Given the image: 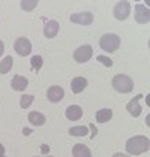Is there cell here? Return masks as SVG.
<instances>
[{
  "mask_svg": "<svg viewBox=\"0 0 150 157\" xmlns=\"http://www.w3.org/2000/svg\"><path fill=\"white\" fill-rule=\"evenodd\" d=\"M150 148V141L146 136H134L131 139H128L126 142V151L131 156H138L143 154L146 151H149Z\"/></svg>",
  "mask_w": 150,
  "mask_h": 157,
  "instance_id": "cell-1",
  "label": "cell"
},
{
  "mask_svg": "<svg viewBox=\"0 0 150 157\" xmlns=\"http://www.w3.org/2000/svg\"><path fill=\"white\" fill-rule=\"evenodd\" d=\"M112 87L116 91L122 93V94H126V93H131L132 88H134V81L128 76V75H116L112 78Z\"/></svg>",
  "mask_w": 150,
  "mask_h": 157,
  "instance_id": "cell-2",
  "label": "cell"
},
{
  "mask_svg": "<svg viewBox=\"0 0 150 157\" xmlns=\"http://www.w3.org/2000/svg\"><path fill=\"white\" fill-rule=\"evenodd\" d=\"M101 48L107 52H114L116 49L120 47V37L114 33H107L101 37Z\"/></svg>",
  "mask_w": 150,
  "mask_h": 157,
  "instance_id": "cell-3",
  "label": "cell"
},
{
  "mask_svg": "<svg viewBox=\"0 0 150 157\" xmlns=\"http://www.w3.org/2000/svg\"><path fill=\"white\" fill-rule=\"evenodd\" d=\"M129 13H131V3L129 2H119L114 6V17L119 21L126 20L129 17Z\"/></svg>",
  "mask_w": 150,
  "mask_h": 157,
  "instance_id": "cell-4",
  "label": "cell"
},
{
  "mask_svg": "<svg viewBox=\"0 0 150 157\" xmlns=\"http://www.w3.org/2000/svg\"><path fill=\"white\" fill-rule=\"evenodd\" d=\"M92 56H93V48L90 45H83L78 49H75L74 52V59L78 63H86L92 59Z\"/></svg>",
  "mask_w": 150,
  "mask_h": 157,
  "instance_id": "cell-5",
  "label": "cell"
},
{
  "mask_svg": "<svg viewBox=\"0 0 150 157\" xmlns=\"http://www.w3.org/2000/svg\"><path fill=\"white\" fill-rule=\"evenodd\" d=\"M14 48L17 51V54L26 57V56H29V54L32 52V44H30V40L26 39V37H18V39L15 40V44H14Z\"/></svg>",
  "mask_w": 150,
  "mask_h": 157,
  "instance_id": "cell-6",
  "label": "cell"
},
{
  "mask_svg": "<svg viewBox=\"0 0 150 157\" xmlns=\"http://www.w3.org/2000/svg\"><path fill=\"white\" fill-rule=\"evenodd\" d=\"M135 21L140 24H147L150 21V11L144 5H137L135 6Z\"/></svg>",
  "mask_w": 150,
  "mask_h": 157,
  "instance_id": "cell-7",
  "label": "cell"
},
{
  "mask_svg": "<svg viewBox=\"0 0 150 157\" xmlns=\"http://www.w3.org/2000/svg\"><path fill=\"white\" fill-rule=\"evenodd\" d=\"M47 97L48 100L53 103H57V102H62V99L65 97V90H63L60 85H53L48 88L47 91Z\"/></svg>",
  "mask_w": 150,
  "mask_h": 157,
  "instance_id": "cell-8",
  "label": "cell"
},
{
  "mask_svg": "<svg viewBox=\"0 0 150 157\" xmlns=\"http://www.w3.org/2000/svg\"><path fill=\"white\" fill-rule=\"evenodd\" d=\"M143 97H144L143 94H137V96L134 97V99H132V100H131V102H129V103L126 105V109H128V112H129V114H131L132 117H135V118L141 115V109H143V108L140 106V103H138V102H140V100H141Z\"/></svg>",
  "mask_w": 150,
  "mask_h": 157,
  "instance_id": "cell-9",
  "label": "cell"
},
{
  "mask_svg": "<svg viewBox=\"0 0 150 157\" xmlns=\"http://www.w3.org/2000/svg\"><path fill=\"white\" fill-rule=\"evenodd\" d=\"M71 21L77 23V24H81V25H89V24H92V21H93V15L90 12L72 13L71 15Z\"/></svg>",
  "mask_w": 150,
  "mask_h": 157,
  "instance_id": "cell-10",
  "label": "cell"
},
{
  "mask_svg": "<svg viewBox=\"0 0 150 157\" xmlns=\"http://www.w3.org/2000/svg\"><path fill=\"white\" fill-rule=\"evenodd\" d=\"M65 115H66L68 120L77 121V120H80V118L83 117V109H81V106H78V105H71V106L66 108Z\"/></svg>",
  "mask_w": 150,
  "mask_h": 157,
  "instance_id": "cell-11",
  "label": "cell"
},
{
  "mask_svg": "<svg viewBox=\"0 0 150 157\" xmlns=\"http://www.w3.org/2000/svg\"><path fill=\"white\" fill-rule=\"evenodd\" d=\"M86 87H87V79L83 78V76H77L71 82V90H72V93H75V94L81 93Z\"/></svg>",
  "mask_w": 150,
  "mask_h": 157,
  "instance_id": "cell-12",
  "label": "cell"
},
{
  "mask_svg": "<svg viewBox=\"0 0 150 157\" xmlns=\"http://www.w3.org/2000/svg\"><path fill=\"white\" fill-rule=\"evenodd\" d=\"M11 85L17 91H24L27 88V85H29V81H27V78L21 76V75H15L12 78V81H11Z\"/></svg>",
  "mask_w": 150,
  "mask_h": 157,
  "instance_id": "cell-13",
  "label": "cell"
},
{
  "mask_svg": "<svg viewBox=\"0 0 150 157\" xmlns=\"http://www.w3.org/2000/svg\"><path fill=\"white\" fill-rule=\"evenodd\" d=\"M59 33V23L57 21H48L47 24H45V27H44V35H45V37H48V39H51V37H54L56 35Z\"/></svg>",
  "mask_w": 150,
  "mask_h": 157,
  "instance_id": "cell-14",
  "label": "cell"
},
{
  "mask_svg": "<svg viewBox=\"0 0 150 157\" xmlns=\"http://www.w3.org/2000/svg\"><path fill=\"white\" fill-rule=\"evenodd\" d=\"M29 121L33 124V126H36V127H39V126H44L45 124V121H47V118H45V115H42L41 112H36V111H32L30 114H29Z\"/></svg>",
  "mask_w": 150,
  "mask_h": 157,
  "instance_id": "cell-15",
  "label": "cell"
},
{
  "mask_svg": "<svg viewBox=\"0 0 150 157\" xmlns=\"http://www.w3.org/2000/svg\"><path fill=\"white\" fill-rule=\"evenodd\" d=\"M72 154L74 157H92V153L84 144H77L72 148Z\"/></svg>",
  "mask_w": 150,
  "mask_h": 157,
  "instance_id": "cell-16",
  "label": "cell"
},
{
  "mask_svg": "<svg viewBox=\"0 0 150 157\" xmlns=\"http://www.w3.org/2000/svg\"><path fill=\"white\" fill-rule=\"evenodd\" d=\"M112 117V111L110 108H102L96 112V121L98 123H107Z\"/></svg>",
  "mask_w": 150,
  "mask_h": 157,
  "instance_id": "cell-17",
  "label": "cell"
},
{
  "mask_svg": "<svg viewBox=\"0 0 150 157\" xmlns=\"http://www.w3.org/2000/svg\"><path fill=\"white\" fill-rule=\"evenodd\" d=\"M14 66V59L11 57V56H8V57H5L3 59V61H0V73H8L11 69H12Z\"/></svg>",
  "mask_w": 150,
  "mask_h": 157,
  "instance_id": "cell-18",
  "label": "cell"
},
{
  "mask_svg": "<svg viewBox=\"0 0 150 157\" xmlns=\"http://www.w3.org/2000/svg\"><path fill=\"white\" fill-rule=\"evenodd\" d=\"M87 132L89 127H86V126H77V127L69 129V135H72V136H86Z\"/></svg>",
  "mask_w": 150,
  "mask_h": 157,
  "instance_id": "cell-19",
  "label": "cell"
},
{
  "mask_svg": "<svg viewBox=\"0 0 150 157\" xmlns=\"http://www.w3.org/2000/svg\"><path fill=\"white\" fill-rule=\"evenodd\" d=\"M33 99H35V97L32 96V94H23L21 99H20V106L23 109H27L32 103H33Z\"/></svg>",
  "mask_w": 150,
  "mask_h": 157,
  "instance_id": "cell-20",
  "label": "cell"
},
{
  "mask_svg": "<svg viewBox=\"0 0 150 157\" xmlns=\"http://www.w3.org/2000/svg\"><path fill=\"white\" fill-rule=\"evenodd\" d=\"M20 6H21V9H24V11H33L38 6V2L36 0H23V2L20 3Z\"/></svg>",
  "mask_w": 150,
  "mask_h": 157,
  "instance_id": "cell-21",
  "label": "cell"
},
{
  "mask_svg": "<svg viewBox=\"0 0 150 157\" xmlns=\"http://www.w3.org/2000/svg\"><path fill=\"white\" fill-rule=\"evenodd\" d=\"M30 61H32V69H33V71H36V72L42 67V64H44V60H42V57H41V56H33Z\"/></svg>",
  "mask_w": 150,
  "mask_h": 157,
  "instance_id": "cell-22",
  "label": "cell"
},
{
  "mask_svg": "<svg viewBox=\"0 0 150 157\" xmlns=\"http://www.w3.org/2000/svg\"><path fill=\"white\" fill-rule=\"evenodd\" d=\"M96 60L98 61H101L104 66H107V67H111L112 66V60L111 59H108V57H104V56H98L96 57Z\"/></svg>",
  "mask_w": 150,
  "mask_h": 157,
  "instance_id": "cell-23",
  "label": "cell"
},
{
  "mask_svg": "<svg viewBox=\"0 0 150 157\" xmlns=\"http://www.w3.org/2000/svg\"><path fill=\"white\" fill-rule=\"evenodd\" d=\"M89 129L92 130V136H90V138L93 139V138L96 136V133H98V130H96V127H95V124H90V126H89Z\"/></svg>",
  "mask_w": 150,
  "mask_h": 157,
  "instance_id": "cell-24",
  "label": "cell"
},
{
  "mask_svg": "<svg viewBox=\"0 0 150 157\" xmlns=\"http://www.w3.org/2000/svg\"><path fill=\"white\" fill-rule=\"evenodd\" d=\"M48 151H50V147H48L47 144H44L42 147H41V153H42V154H47Z\"/></svg>",
  "mask_w": 150,
  "mask_h": 157,
  "instance_id": "cell-25",
  "label": "cell"
},
{
  "mask_svg": "<svg viewBox=\"0 0 150 157\" xmlns=\"http://www.w3.org/2000/svg\"><path fill=\"white\" fill-rule=\"evenodd\" d=\"M112 157H129L128 154H123V153H116Z\"/></svg>",
  "mask_w": 150,
  "mask_h": 157,
  "instance_id": "cell-26",
  "label": "cell"
},
{
  "mask_svg": "<svg viewBox=\"0 0 150 157\" xmlns=\"http://www.w3.org/2000/svg\"><path fill=\"white\" fill-rule=\"evenodd\" d=\"M3 51H5V45H3V42L0 40V56L3 54Z\"/></svg>",
  "mask_w": 150,
  "mask_h": 157,
  "instance_id": "cell-27",
  "label": "cell"
},
{
  "mask_svg": "<svg viewBox=\"0 0 150 157\" xmlns=\"http://www.w3.org/2000/svg\"><path fill=\"white\" fill-rule=\"evenodd\" d=\"M3 154H5V147H3V145L0 144V157L3 156Z\"/></svg>",
  "mask_w": 150,
  "mask_h": 157,
  "instance_id": "cell-28",
  "label": "cell"
},
{
  "mask_svg": "<svg viewBox=\"0 0 150 157\" xmlns=\"http://www.w3.org/2000/svg\"><path fill=\"white\" fill-rule=\"evenodd\" d=\"M23 133H24V135H30V129H24Z\"/></svg>",
  "mask_w": 150,
  "mask_h": 157,
  "instance_id": "cell-29",
  "label": "cell"
},
{
  "mask_svg": "<svg viewBox=\"0 0 150 157\" xmlns=\"http://www.w3.org/2000/svg\"><path fill=\"white\" fill-rule=\"evenodd\" d=\"M35 157H36V156H35ZM47 157H51V156H47Z\"/></svg>",
  "mask_w": 150,
  "mask_h": 157,
  "instance_id": "cell-30",
  "label": "cell"
},
{
  "mask_svg": "<svg viewBox=\"0 0 150 157\" xmlns=\"http://www.w3.org/2000/svg\"><path fill=\"white\" fill-rule=\"evenodd\" d=\"M2 157H3V156H2Z\"/></svg>",
  "mask_w": 150,
  "mask_h": 157,
  "instance_id": "cell-31",
  "label": "cell"
}]
</instances>
